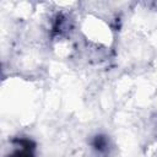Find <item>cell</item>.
<instances>
[{
    "label": "cell",
    "mask_w": 157,
    "mask_h": 157,
    "mask_svg": "<svg viewBox=\"0 0 157 157\" xmlns=\"http://www.w3.org/2000/svg\"><path fill=\"white\" fill-rule=\"evenodd\" d=\"M13 147L6 157H36V146L32 140L20 137L13 141Z\"/></svg>",
    "instance_id": "obj_1"
},
{
    "label": "cell",
    "mask_w": 157,
    "mask_h": 157,
    "mask_svg": "<svg viewBox=\"0 0 157 157\" xmlns=\"http://www.w3.org/2000/svg\"><path fill=\"white\" fill-rule=\"evenodd\" d=\"M92 147L93 150H96L97 153L101 155H105L109 152L110 150V144H109V139L105 135H96L92 140Z\"/></svg>",
    "instance_id": "obj_2"
}]
</instances>
